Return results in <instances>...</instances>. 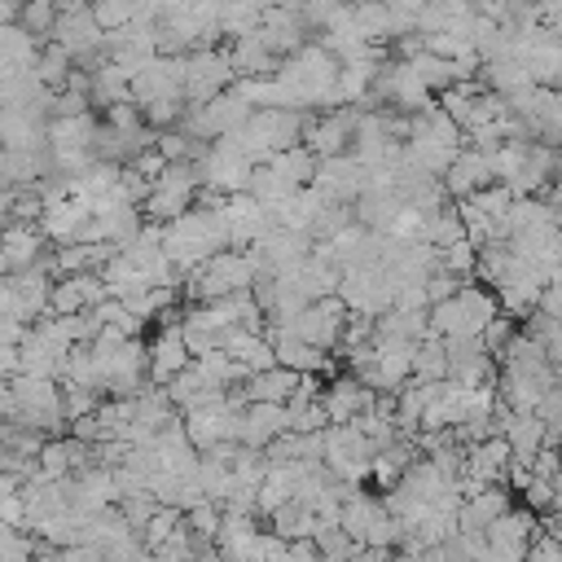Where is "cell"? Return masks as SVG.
I'll return each mask as SVG.
<instances>
[{"label": "cell", "mask_w": 562, "mask_h": 562, "mask_svg": "<svg viewBox=\"0 0 562 562\" xmlns=\"http://www.w3.org/2000/svg\"><path fill=\"white\" fill-rule=\"evenodd\" d=\"M496 312H501L496 294L487 285H479V281H465L452 299L426 307V321H430L435 338H479Z\"/></svg>", "instance_id": "cell-1"}, {"label": "cell", "mask_w": 562, "mask_h": 562, "mask_svg": "<svg viewBox=\"0 0 562 562\" xmlns=\"http://www.w3.org/2000/svg\"><path fill=\"white\" fill-rule=\"evenodd\" d=\"M255 277H259L255 250H233V246H228V250L211 255L198 272H189V294H193L198 303H220V299H228V294L250 290Z\"/></svg>", "instance_id": "cell-2"}, {"label": "cell", "mask_w": 562, "mask_h": 562, "mask_svg": "<svg viewBox=\"0 0 562 562\" xmlns=\"http://www.w3.org/2000/svg\"><path fill=\"white\" fill-rule=\"evenodd\" d=\"M13 426L40 430V435H57L66 426V404H61V382L53 378H31L18 373L13 378Z\"/></svg>", "instance_id": "cell-3"}, {"label": "cell", "mask_w": 562, "mask_h": 562, "mask_svg": "<svg viewBox=\"0 0 562 562\" xmlns=\"http://www.w3.org/2000/svg\"><path fill=\"white\" fill-rule=\"evenodd\" d=\"M369 461H373V443H369V435H364L356 422H347V426H325V430H321V465H325L334 479L360 487V483L369 479Z\"/></svg>", "instance_id": "cell-4"}, {"label": "cell", "mask_w": 562, "mask_h": 562, "mask_svg": "<svg viewBox=\"0 0 562 562\" xmlns=\"http://www.w3.org/2000/svg\"><path fill=\"white\" fill-rule=\"evenodd\" d=\"M347 303L338 299V294H329V299H312L290 325H263V329H285V334H294L299 342H307V347H316V351H329V356H338V347H342V325H347Z\"/></svg>", "instance_id": "cell-5"}, {"label": "cell", "mask_w": 562, "mask_h": 562, "mask_svg": "<svg viewBox=\"0 0 562 562\" xmlns=\"http://www.w3.org/2000/svg\"><path fill=\"white\" fill-rule=\"evenodd\" d=\"M540 531H544L540 514H531L527 505H509V509L483 531V540H487V558H483V562H522V558H527V544H531Z\"/></svg>", "instance_id": "cell-6"}, {"label": "cell", "mask_w": 562, "mask_h": 562, "mask_svg": "<svg viewBox=\"0 0 562 562\" xmlns=\"http://www.w3.org/2000/svg\"><path fill=\"white\" fill-rule=\"evenodd\" d=\"M237 83L228 48H193L184 57V105H202Z\"/></svg>", "instance_id": "cell-7"}, {"label": "cell", "mask_w": 562, "mask_h": 562, "mask_svg": "<svg viewBox=\"0 0 562 562\" xmlns=\"http://www.w3.org/2000/svg\"><path fill=\"white\" fill-rule=\"evenodd\" d=\"M356 132V105H334V110H307L303 114V145L321 158H338L351 149Z\"/></svg>", "instance_id": "cell-8"}, {"label": "cell", "mask_w": 562, "mask_h": 562, "mask_svg": "<svg viewBox=\"0 0 562 562\" xmlns=\"http://www.w3.org/2000/svg\"><path fill=\"white\" fill-rule=\"evenodd\" d=\"M132 105H154V101H184V57H149L132 83H127Z\"/></svg>", "instance_id": "cell-9"}, {"label": "cell", "mask_w": 562, "mask_h": 562, "mask_svg": "<svg viewBox=\"0 0 562 562\" xmlns=\"http://www.w3.org/2000/svg\"><path fill=\"white\" fill-rule=\"evenodd\" d=\"M48 105H0V149H48Z\"/></svg>", "instance_id": "cell-10"}, {"label": "cell", "mask_w": 562, "mask_h": 562, "mask_svg": "<svg viewBox=\"0 0 562 562\" xmlns=\"http://www.w3.org/2000/svg\"><path fill=\"white\" fill-rule=\"evenodd\" d=\"M373 400H378V391H369V386H364L360 378H351V373L329 378V382L321 386V408H325L329 426H347V422L373 413Z\"/></svg>", "instance_id": "cell-11"}, {"label": "cell", "mask_w": 562, "mask_h": 562, "mask_svg": "<svg viewBox=\"0 0 562 562\" xmlns=\"http://www.w3.org/2000/svg\"><path fill=\"white\" fill-rule=\"evenodd\" d=\"M101 299H105V285L97 272H66V277H53L48 316H79V312H92Z\"/></svg>", "instance_id": "cell-12"}, {"label": "cell", "mask_w": 562, "mask_h": 562, "mask_svg": "<svg viewBox=\"0 0 562 562\" xmlns=\"http://www.w3.org/2000/svg\"><path fill=\"white\" fill-rule=\"evenodd\" d=\"M312 189H321L329 202L356 206V198L364 193V167H360L351 154L321 158V162H316V176H312Z\"/></svg>", "instance_id": "cell-13"}, {"label": "cell", "mask_w": 562, "mask_h": 562, "mask_svg": "<svg viewBox=\"0 0 562 562\" xmlns=\"http://www.w3.org/2000/svg\"><path fill=\"white\" fill-rule=\"evenodd\" d=\"M439 180H443L448 198H457V202H461V198H470V193H479V189L496 184V171H492V154L461 145V149H457V158L448 162V171H443Z\"/></svg>", "instance_id": "cell-14"}, {"label": "cell", "mask_w": 562, "mask_h": 562, "mask_svg": "<svg viewBox=\"0 0 562 562\" xmlns=\"http://www.w3.org/2000/svg\"><path fill=\"white\" fill-rule=\"evenodd\" d=\"M290 430V413H285V404H259V400H250L241 413H237V443L241 448H268L277 435H285Z\"/></svg>", "instance_id": "cell-15"}, {"label": "cell", "mask_w": 562, "mask_h": 562, "mask_svg": "<svg viewBox=\"0 0 562 562\" xmlns=\"http://www.w3.org/2000/svg\"><path fill=\"white\" fill-rule=\"evenodd\" d=\"M255 35L263 40V48L272 53V57H290V53H299L303 44H307V26H303V18L294 13V9H285V4H277V9H268V13H259V26H255Z\"/></svg>", "instance_id": "cell-16"}, {"label": "cell", "mask_w": 562, "mask_h": 562, "mask_svg": "<svg viewBox=\"0 0 562 562\" xmlns=\"http://www.w3.org/2000/svg\"><path fill=\"white\" fill-rule=\"evenodd\" d=\"M145 347H149V360H145V382H149V386H167L180 369L193 364V356H189V347H184V338H180V325H176V329H158Z\"/></svg>", "instance_id": "cell-17"}, {"label": "cell", "mask_w": 562, "mask_h": 562, "mask_svg": "<svg viewBox=\"0 0 562 562\" xmlns=\"http://www.w3.org/2000/svg\"><path fill=\"white\" fill-rule=\"evenodd\" d=\"M509 505H514V492H509L505 483H487V487H479L474 496L461 501V509H457V531H487Z\"/></svg>", "instance_id": "cell-18"}, {"label": "cell", "mask_w": 562, "mask_h": 562, "mask_svg": "<svg viewBox=\"0 0 562 562\" xmlns=\"http://www.w3.org/2000/svg\"><path fill=\"white\" fill-rule=\"evenodd\" d=\"M263 338L272 342V356H277V364L281 369H290V373H329L334 369V356L329 351H316V347H307V342H299L294 334H285V329H263Z\"/></svg>", "instance_id": "cell-19"}, {"label": "cell", "mask_w": 562, "mask_h": 562, "mask_svg": "<svg viewBox=\"0 0 562 562\" xmlns=\"http://www.w3.org/2000/svg\"><path fill=\"white\" fill-rule=\"evenodd\" d=\"M88 215H92V206L83 202V198H66V202H48L44 211H40V233H44V241H57V246H66V241H75L79 237V228L88 224Z\"/></svg>", "instance_id": "cell-20"}, {"label": "cell", "mask_w": 562, "mask_h": 562, "mask_svg": "<svg viewBox=\"0 0 562 562\" xmlns=\"http://www.w3.org/2000/svg\"><path fill=\"white\" fill-rule=\"evenodd\" d=\"M0 255H4L9 272H22L48 255V241H44L40 224H4L0 228Z\"/></svg>", "instance_id": "cell-21"}, {"label": "cell", "mask_w": 562, "mask_h": 562, "mask_svg": "<svg viewBox=\"0 0 562 562\" xmlns=\"http://www.w3.org/2000/svg\"><path fill=\"white\" fill-rule=\"evenodd\" d=\"M228 61H233V75L237 79H272L277 66H281V57H272L255 31L250 35H237L228 44Z\"/></svg>", "instance_id": "cell-22"}, {"label": "cell", "mask_w": 562, "mask_h": 562, "mask_svg": "<svg viewBox=\"0 0 562 562\" xmlns=\"http://www.w3.org/2000/svg\"><path fill=\"white\" fill-rule=\"evenodd\" d=\"M299 378H303V373H290V369L272 364V369L250 373V378L241 382V395H246V404H250V400H259V404H290Z\"/></svg>", "instance_id": "cell-23"}, {"label": "cell", "mask_w": 562, "mask_h": 562, "mask_svg": "<svg viewBox=\"0 0 562 562\" xmlns=\"http://www.w3.org/2000/svg\"><path fill=\"white\" fill-rule=\"evenodd\" d=\"M413 461H417V448H413V439H404V435H400V439H391L386 448H378V452H373V461H369V479H373L378 487H386V492H391V487L404 479V470H408Z\"/></svg>", "instance_id": "cell-24"}, {"label": "cell", "mask_w": 562, "mask_h": 562, "mask_svg": "<svg viewBox=\"0 0 562 562\" xmlns=\"http://www.w3.org/2000/svg\"><path fill=\"white\" fill-rule=\"evenodd\" d=\"M127 83H132V75H127L123 66H114V61L101 57V61L88 70V101L101 105V110H110V105H119V101H132V97H127Z\"/></svg>", "instance_id": "cell-25"}, {"label": "cell", "mask_w": 562, "mask_h": 562, "mask_svg": "<svg viewBox=\"0 0 562 562\" xmlns=\"http://www.w3.org/2000/svg\"><path fill=\"white\" fill-rule=\"evenodd\" d=\"M386 505H382V496H373V492H360V487H351V496L342 501V514H338V527L356 540V544H364V536H369V527L378 522V514H382Z\"/></svg>", "instance_id": "cell-26"}, {"label": "cell", "mask_w": 562, "mask_h": 562, "mask_svg": "<svg viewBox=\"0 0 562 562\" xmlns=\"http://www.w3.org/2000/svg\"><path fill=\"white\" fill-rule=\"evenodd\" d=\"M268 171H277L290 189H307L312 184V176H316V154L307 149V145H290V149H277V154H268V162H263Z\"/></svg>", "instance_id": "cell-27"}, {"label": "cell", "mask_w": 562, "mask_h": 562, "mask_svg": "<svg viewBox=\"0 0 562 562\" xmlns=\"http://www.w3.org/2000/svg\"><path fill=\"white\" fill-rule=\"evenodd\" d=\"M75 70H79V66L70 61V53H66V48H57L53 40H44V44H40V57H35V79H40V88L61 92V88H70Z\"/></svg>", "instance_id": "cell-28"}, {"label": "cell", "mask_w": 562, "mask_h": 562, "mask_svg": "<svg viewBox=\"0 0 562 562\" xmlns=\"http://www.w3.org/2000/svg\"><path fill=\"white\" fill-rule=\"evenodd\" d=\"M268 522H272V536H281L285 544H290V540H312V536L321 531L316 514H312L307 505H299V501H285L281 509H272Z\"/></svg>", "instance_id": "cell-29"}, {"label": "cell", "mask_w": 562, "mask_h": 562, "mask_svg": "<svg viewBox=\"0 0 562 562\" xmlns=\"http://www.w3.org/2000/svg\"><path fill=\"white\" fill-rule=\"evenodd\" d=\"M413 378L422 382H443L448 378V356H443V338H422L413 351Z\"/></svg>", "instance_id": "cell-30"}, {"label": "cell", "mask_w": 562, "mask_h": 562, "mask_svg": "<svg viewBox=\"0 0 562 562\" xmlns=\"http://www.w3.org/2000/svg\"><path fill=\"white\" fill-rule=\"evenodd\" d=\"M220 522H224V509H220L215 501H202V505H193V509L184 514V531H189L202 549H211V544H215Z\"/></svg>", "instance_id": "cell-31"}, {"label": "cell", "mask_w": 562, "mask_h": 562, "mask_svg": "<svg viewBox=\"0 0 562 562\" xmlns=\"http://www.w3.org/2000/svg\"><path fill=\"white\" fill-rule=\"evenodd\" d=\"M180 527H184V514H180V509H171V505H158V509H154V518L140 527V544L154 553V549H158V544H167Z\"/></svg>", "instance_id": "cell-32"}, {"label": "cell", "mask_w": 562, "mask_h": 562, "mask_svg": "<svg viewBox=\"0 0 562 562\" xmlns=\"http://www.w3.org/2000/svg\"><path fill=\"white\" fill-rule=\"evenodd\" d=\"M53 22H57V0H22L18 4V26L31 31L35 40L53 35Z\"/></svg>", "instance_id": "cell-33"}, {"label": "cell", "mask_w": 562, "mask_h": 562, "mask_svg": "<svg viewBox=\"0 0 562 562\" xmlns=\"http://www.w3.org/2000/svg\"><path fill=\"white\" fill-rule=\"evenodd\" d=\"M514 334H518V321H514V316H505V312H496V316L487 321V329L479 334V342H483V351H487L492 360H501V356H505V347L514 342Z\"/></svg>", "instance_id": "cell-34"}, {"label": "cell", "mask_w": 562, "mask_h": 562, "mask_svg": "<svg viewBox=\"0 0 562 562\" xmlns=\"http://www.w3.org/2000/svg\"><path fill=\"white\" fill-rule=\"evenodd\" d=\"M35 544L40 540L26 527H0V562H31Z\"/></svg>", "instance_id": "cell-35"}, {"label": "cell", "mask_w": 562, "mask_h": 562, "mask_svg": "<svg viewBox=\"0 0 562 562\" xmlns=\"http://www.w3.org/2000/svg\"><path fill=\"white\" fill-rule=\"evenodd\" d=\"M439 268H448L452 277L470 281V277H474V241H470V237H461V241L443 246V250H439Z\"/></svg>", "instance_id": "cell-36"}, {"label": "cell", "mask_w": 562, "mask_h": 562, "mask_svg": "<svg viewBox=\"0 0 562 562\" xmlns=\"http://www.w3.org/2000/svg\"><path fill=\"white\" fill-rule=\"evenodd\" d=\"M312 540H316V553H321V558H334V562H347V558L356 553V540H351L342 527H325V522H321V531H316Z\"/></svg>", "instance_id": "cell-37"}, {"label": "cell", "mask_w": 562, "mask_h": 562, "mask_svg": "<svg viewBox=\"0 0 562 562\" xmlns=\"http://www.w3.org/2000/svg\"><path fill=\"white\" fill-rule=\"evenodd\" d=\"M461 285H465L461 277H452L448 268H435V272L426 277V303L435 307V303H443V299H452V294H457Z\"/></svg>", "instance_id": "cell-38"}, {"label": "cell", "mask_w": 562, "mask_h": 562, "mask_svg": "<svg viewBox=\"0 0 562 562\" xmlns=\"http://www.w3.org/2000/svg\"><path fill=\"white\" fill-rule=\"evenodd\" d=\"M101 123H105V127H119V132H136V127H145L140 110H136L132 101H119V105H110V110L101 114Z\"/></svg>", "instance_id": "cell-39"}, {"label": "cell", "mask_w": 562, "mask_h": 562, "mask_svg": "<svg viewBox=\"0 0 562 562\" xmlns=\"http://www.w3.org/2000/svg\"><path fill=\"white\" fill-rule=\"evenodd\" d=\"M127 167H132V171H140L145 180H154V176H158V171L167 167V158H162L158 149H145V154H136V158H132Z\"/></svg>", "instance_id": "cell-40"}, {"label": "cell", "mask_w": 562, "mask_h": 562, "mask_svg": "<svg viewBox=\"0 0 562 562\" xmlns=\"http://www.w3.org/2000/svg\"><path fill=\"white\" fill-rule=\"evenodd\" d=\"M22 492H13V496H0V527H22Z\"/></svg>", "instance_id": "cell-41"}, {"label": "cell", "mask_w": 562, "mask_h": 562, "mask_svg": "<svg viewBox=\"0 0 562 562\" xmlns=\"http://www.w3.org/2000/svg\"><path fill=\"white\" fill-rule=\"evenodd\" d=\"M395 558V549H369V544H356V553L347 558V562H391Z\"/></svg>", "instance_id": "cell-42"}, {"label": "cell", "mask_w": 562, "mask_h": 562, "mask_svg": "<svg viewBox=\"0 0 562 562\" xmlns=\"http://www.w3.org/2000/svg\"><path fill=\"white\" fill-rule=\"evenodd\" d=\"M382 4H386L391 13H400V18H413V22H417V13L426 9V0H382Z\"/></svg>", "instance_id": "cell-43"}, {"label": "cell", "mask_w": 562, "mask_h": 562, "mask_svg": "<svg viewBox=\"0 0 562 562\" xmlns=\"http://www.w3.org/2000/svg\"><path fill=\"white\" fill-rule=\"evenodd\" d=\"M0 378H18V347L0 342Z\"/></svg>", "instance_id": "cell-44"}, {"label": "cell", "mask_w": 562, "mask_h": 562, "mask_svg": "<svg viewBox=\"0 0 562 562\" xmlns=\"http://www.w3.org/2000/svg\"><path fill=\"white\" fill-rule=\"evenodd\" d=\"M13 417V378H0V422Z\"/></svg>", "instance_id": "cell-45"}, {"label": "cell", "mask_w": 562, "mask_h": 562, "mask_svg": "<svg viewBox=\"0 0 562 562\" xmlns=\"http://www.w3.org/2000/svg\"><path fill=\"white\" fill-rule=\"evenodd\" d=\"M18 4L22 0H0V22H18Z\"/></svg>", "instance_id": "cell-46"}, {"label": "cell", "mask_w": 562, "mask_h": 562, "mask_svg": "<svg viewBox=\"0 0 562 562\" xmlns=\"http://www.w3.org/2000/svg\"><path fill=\"white\" fill-rule=\"evenodd\" d=\"M316 562H334V558H316Z\"/></svg>", "instance_id": "cell-47"}, {"label": "cell", "mask_w": 562, "mask_h": 562, "mask_svg": "<svg viewBox=\"0 0 562 562\" xmlns=\"http://www.w3.org/2000/svg\"><path fill=\"white\" fill-rule=\"evenodd\" d=\"M558 452H562V448H558ZM558 479H562V474H558Z\"/></svg>", "instance_id": "cell-48"}]
</instances>
